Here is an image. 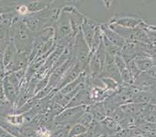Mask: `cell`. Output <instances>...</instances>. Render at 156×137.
I'll return each instance as SVG.
<instances>
[{
  "mask_svg": "<svg viewBox=\"0 0 156 137\" xmlns=\"http://www.w3.org/2000/svg\"><path fill=\"white\" fill-rule=\"evenodd\" d=\"M144 21L141 17L135 15L127 14H116L109 20V24H115L121 28L134 29L143 24Z\"/></svg>",
  "mask_w": 156,
  "mask_h": 137,
  "instance_id": "obj_5",
  "label": "cell"
},
{
  "mask_svg": "<svg viewBox=\"0 0 156 137\" xmlns=\"http://www.w3.org/2000/svg\"><path fill=\"white\" fill-rule=\"evenodd\" d=\"M2 87H3V92L5 98L7 101L10 103V105L12 107L15 106V104L17 100L18 94H19V91L16 88L13 86V84L9 81L8 79V77L5 76L2 80ZM15 111V110H14Z\"/></svg>",
  "mask_w": 156,
  "mask_h": 137,
  "instance_id": "obj_13",
  "label": "cell"
},
{
  "mask_svg": "<svg viewBox=\"0 0 156 137\" xmlns=\"http://www.w3.org/2000/svg\"><path fill=\"white\" fill-rule=\"evenodd\" d=\"M37 137H48V136H46L44 133H43V132H40V133H39V135H38Z\"/></svg>",
  "mask_w": 156,
  "mask_h": 137,
  "instance_id": "obj_32",
  "label": "cell"
},
{
  "mask_svg": "<svg viewBox=\"0 0 156 137\" xmlns=\"http://www.w3.org/2000/svg\"><path fill=\"white\" fill-rule=\"evenodd\" d=\"M103 45H104V47L106 48V51L107 52V54H109V55H112L113 57L121 55L122 48L112 44L104 35L103 37Z\"/></svg>",
  "mask_w": 156,
  "mask_h": 137,
  "instance_id": "obj_21",
  "label": "cell"
},
{
  "mask_svg": "<svg viewBox=\"0 0 156 137\" xmlns=\"http://www.w3.org/2000/svg\"><path fill=\"white\" fill-rule=\"evenodd\" d=\"M52 28L55 31V41L56 46L66 48L73 43L75 36L73 34L70 19L69 13L64 8H62L58 18L54 24Z\"/></svg>",
  "mask_w": 156,
  "mask_h": 137,
  "instance_id": "obj_2",
  "label": "cell"
},
{
  "mask_svg": "<svg viewBox=\"0 0 156 137\" xmlns=\"http://www.w3.org/2000/svg\"><path fill=\"white\" fill-rule=\"evenodd\" d=\"M127 65L129 68V71H130V74H131V76H133L134 80V79H136V78H137V77L141 74V72L140 71L138 67H137V64H136L135 61H134V59L130 60L129 62H127Z\"/></svg>",
  "mask_w": 156,
  "mask_h": 137,
  "instance_id": "obj_26",
  "label": "cell"
},
{
  "mask_svg": "<svg viewBox=\"0 0 156 137\" xmlns=\"http://www.w3.org/2000/svg\"><path fill=\"white\" fill-rule=\"evenodd\" d=\"M154 29L156 30V25H155V26H154Z\"/></svg>",
  "mask_w": 156,
  "mask_h": 137,
  "instance_id": "obj_35",
  "label": "cell"
},
{
  "mask_svg": "<svg viewBox=\"0 0 156 137\" xmlns=\"http://www.w3.org/2000/svg\"><path fill=\"white\" fill-rule=\"evenodd\" d=\"M134 61L141 72H146L154 65L152 58L147 55H137L134 58Z\"/></svg>",
  "mask_w": 156,
  "mask_h": 137,
  "instance_id": "obj_19",
  "label": "cell"
},
{
  "mask_svg": "<svg viewBox=\"0 0 156 137\" xmlns=\"http://www.w3.org/2000/svg\"><path fill=\"white\" fill-rule=\"evenodd\" d=\"M102 1H103V0H102Z\"/></svg>",
  "mask_w": 156,
  "mask_h": 137,
  "instance_id": "obj_36",
  "label": "cell"
},
{
  "mask_svg": "<svg viewBox=\"0 0 156 137\" xmlns=\"http://www.w3.org/2000/svg\"><path fill=\"white\" fill-rule=\"evenodd\" d=\"M138 55L137 41H126L125 45L122 48L121 56L125 62H129L130 60L134 59Z\"/></svg>",
  "mask_w": 156,
  "mask_h": 137,
  "instance_id": "obj_16",
  "label": "cell"
},
{
  "mask_svg": "<svg viewBox=\"0 0 156 137\" xmlns=\"http://www.w3.org/2000/svg\"><path fill=\"white\" fill-rule=\"evenodd\" d=\"M16 53H17V50L16 49L13 44L10 41L7 48H5L3 55H2V62H3L4 67H5V72L9 68L11 64L12 63Z\"/></svg>",
  "mask_w": 156,
  "mask_h": 137,
  "instance_id": "obj_18",
  "label": "cell"
},
{
  "mask_svg": "<svg viewBox=\"0 0 156 137\" xmlns=\"http://www.w3.org/2000/svg\"><path fill=\"white\" fill-rule=\"evenodd\" d=\"M72 50H73V56L76 62L80 63L86 68V71L87 70L88 63L91 55V48L85 40L81 31L76 34L74 38Z\"/></svg>",
  "mask_w": 156,
  "mask_h": 137,
  "instance_id": "obj_3",
  "label": "cell"
},
{
  "mask_svg": "<svg viewBox=\"0 0 156 137\" xmlns=\"http://www.w3.org/2000/svg\"><path fill=\"white\" fill-rule=\"evenodd\" d=\"M75 137H92V135L89 132H86V133L82 134V135H77V136H75Z\"/></svg>",
  "mask_w": 156,
  "mask_h": 137,
  "instance_id": "obj_31",
  "label": "cell"
},
{
  "mask_svg": "<svg viewBox=\"0 0 156 137\" xmlns=\"http://www.w3.org/2000/svg\"><path fill=\"white\" fill-rule=\"evenodd\" d=\"M115 62L119 69L120 76H121L122 80L124 83L126 84H133L134 83V78L130 74L129 68L127 67V62L123 58L121 55H117L114 57Z\"/></svg>",
  "mask_w": 156,
  "mask_h": 137,
  "instance_id": "obj_14",
  "label": "cell"
},
{
  "mask_svg": "<svg viewBox=\"0 0 156 137\" xmlns=\"http://www.w3.org/2000/svg\"><path fill=\"white\" fill-rule=\"evenodd\" d=\"M100 27H101V30L103 33V35L112 44L117 45V46L120 47L121 48L124 47L126 43V40L123 37L120 36V34H117L116 31H113L109 26L108 24H101Z\"/></svg>",
  "mask_w": 156,
  "mask_h": 137,
  "instance_id": "obj_12",
  "label": "cell"
},
{
  "mask_svg": "<svg viewBox=\"0 0 156 137\" xmlns=\"http://www.w3.org/2000/svg\"><path fill=\"white\" fill-rule=\"evenodd\" d=\"M94 117L92 115L91 112H89L88 110H86L84 112V114H83V115L81 116V118H79V122H79L80 124L84 125V126L86 127L88 129V128L90 127V125L93 124V122H94Z\"/></svg>",
  "mask_w": 156,
  "mask_h": 137,
  "instance_id": "obj_24",
  "label": "cell"
},
{
  "mask_svg": "<svg viewBox=\"0 0 156 137\" xmlns=\"http://www.w3.org/2000/svg\"><path fill=\"white\" fill-rule=\"evenodd\" d=\"M87 110V106H77L65 108L55 118V125H73L79 122V118Z\"/></svg>",
  "mask_w": 156,
  "mask_h": 137,
  "instance_id": "obj_4",
  "label": "cell"
},
{
  "mask_svg": "<svg viewBox=\"0 0 156 137\" xmlns=\"http://www.w3.org/2000/svg\"><path fill=\"white\" fill-rule=\"evenodd\" d=\"M100 77H109L114 80L119 85L124 84L119 69L115 62L114 57L107 54Z\"/></svg>",
  "mask_w": 156,
  "mask_h": 137,
  "instance_id": "obj_6",
  "label": "cell"
},
{
  "mask_svg": "<svg viewBox=\"0 0 156 137\" xmlns=\"http://www.w3.org/2000/svg\"><path fill=\"white\" fill-rule=\"evenodd\" d=\"M36 34L25 25L22 18L15 17L10 25V41L18 52L30 55Z\"/></svg>",
  "mask_w": 156,
  "mask_h": 137,
  "instance_id": "obj_1",
  "label": "cell"
},
{
  "mask_svg": "<svg viewBox=\"0 0 156 137\" xmlns=\"http://www.w3.org/2000/svg\"><path fill=\"white\" fill-rule=\"evenodd\" d=\"M40 131L37 130L27 125H23L21 127L20 137H37L40 133Z\"/></svg>",
  "mask_w": 156,
  "mask_h": 137,
  "instance_id": "obj_25",
  "label": "cell"
},
{
  "mask_svg": "<svg viewBox=\"0 0 156 137\" xmlns=\"http://www.w3.org/2000/svg\"><path fill=\"white\" fill-rule=\"evenodd\" d=\"M75 62H76L75 58H74L73 55H72V56H71L66 62H64L62 65L55 68V69L51 72V73L49 83H48V87L51 88L52 90L55 89V88L56 87V86L58 85V83L61 81V80L62 79V77L64 76L65 72L69 70V68H70V67L73 65Z\"/></svg>",
  "mask_w": 156,
  "mask_h": 137,
  "instance_id": "obj_8",
  "label": "cell"
},
{
  "mask_svg": "<svg viewBox=\"0 0 156 137\" xmlns=\"http://www.w3.org/2000/svg\"><path fill=\"white\" fill-rule=\"evenodd\" d=\"M2 22H3V19H2V16L0 15V27H1V25H2Z\"/></svg>",
  "mask_w": 156,
  "mask_h": 137,
  "instance_id": "obj_34",
  "label": "cell"
},
{
  "mask_svg": "<svg viewBox=\"0 0 156 137\" xmlns=\"http://www.w3.org/2000/svg\"><path fill=\"white\" fill-rule=\"evenodd\" d=\"M86 71V68L81 65L80 63L77 62H74L73 65L70 67L69 70L65 72L64 76L62 77V79L61 80L58 84L56 86V87L55 88V91H59L65 87V86L69 84V83L72 82L75 80H76L81 74L84 72Z\"/></svg>",
  "mask_w": 156,
  "mask_h": 137,
  "instance_id": "obj_7",
  "label": "cell"
},
{
  "mask_svg": "<svg viewBox=\"0 0 156 137\" xmlns=\"http://www.w3.org/2000/svg\"><path fill=\"white\" fill-rule=\"evenodd\" d=\"M87 110L89 112H91V114L94 117V119L96 120L97 122H101L108 116L103 101L96 102L93 105H89L87 107Z\"/></svg>",
  "mask_w": 156,
  "mask_h": 137,
  "instance_id": "obj_17",
  "label": "cell"
},
{
  "mask_svg": "<svg viewBox=\"0 0 156 137\" xmlns=\"http://www.w3.org/2000/svg\"><path fill=\"white\" fill-rule=\"evenodd\" d=\"M100 122L103 129V135H108V136L113 135L120 132L122 128L118 122H116L110 116H107Z\"/></svg>",
  "mask_w": 156,
  "mask_h": 137,
  "instance_id": "obj_15",
  "label": "cell"
},
{
  "mask_svg": "<svg viewBox=\"0 0 156 137\" xmlns=\"http://www.w3.org/2000/svg\"><path fill=\"white\" fill-rule=\"evenodd\" d=\"M100 24V23L86 17V18L84 20V22H83V25L81 27V31L83 33V37H84L85 40H86V41L87 42L88 45H89V46L90 47V48H91L92 46V43H93L96 28Z\"/></svg>",
  "mask_w": 156,
  "mask_h": 137,
  "instance_id": "obj_11",
  "label": "cell"
},
{
  "mask_svg": "<svg viewBox=\"0 0 156 137\" xmlns=\"http://www.w3.org/2000/svg\"><path fill=\"white\" fill-rule=\"evenodd\" d=\"M133 137H148V136H147V135H144V134H141V135H135V136H133Z\"/></svg>",
  "mask_w": 156,
  "mask_h": 137,
  "instance_id": "obj_33",
  "label": "cell"
},
{
  "mask_svg": "<svg viewBox=\"0 0 156 137\" xmlns=\"http://www.w3.org/2000/svg\"><path fill=\"white\" fill-rule=\"evenodd\" d=\"M5 98L3 92V87H2V80H0V99H3Z\"/></svg>",
  "mask_w": 156,
  "mask_h": 137,
  "instance_id": "obj_29",
  "label": "cell"
},
{
  "mask_svg": "<svg viewBox=\"0 0 156 137\" xmlns=\"http://www.w3.org/2000/svg\"><path fill=\"white\" fill-rule=\"evenodd\" d=\"M94 101L91 96V92L87 88L84 87L81 89L77 94L73 97L66 108L77 106H89L94 104Z\"/></svg>",
  "mask_w": 156,
  "mask_h": 137,
  "instance_id": "obj_10",
  "label": "cell"
},
{
  "mask_svg": "<svg viewBox=\"0 0 156 137\" xmlns=\"http://www.w3.org/2000/svg\"><path fill=\"white\" fill-rule=\"evenodd\" d=\"M87 132L88 129L86 127H85L84 125L80 124L79 122H77V123L72 125V127L70 128V130H69V136L68 137L77 136V135H80Z\"/></svg>",
  "mask_w": 156,
  "mask_h": 137,
  "instance_id": "obj_22",
  "label": "cell"
},
{
  "mask_svg": "<svg viewBox=\"0 0 156 137\" xmlns=\"http://www.w3.org/2000/svg\"><path fill=\"white\" fill-rule=\"evenodd\" d=\"M146 73L150 77H151L152 79L155 80H156V65H153L151 68H150L147 71H146Z\"/></svg>",
  "mask_w": 156,
  "mask_h": 137,
  "instance_id": "obj_27",
  "label": "cell"
},
{
  "mask_svg": "<svg viewBox=\"0 0 156 137\" xmlns=\"http://www.w3.org/2000/svg\"><path fill=\"white\" fill-rule=\"evenodd\" d=\"M76 1H78V0H76Z\"/></svg>",
  "mask_w": 156,
  "mask_h": 137,
  "instance_id": "obj_37",
  "label": "cell"
},
{
  "mask_svg": "<svg viewBox=\"0 0 156 137\" xmlns=\"http://www.w3.org/2000/svg\"><path fill=\"white\" fill-rule=\"evenodd\" d=\"M5 118L10 123H12V125H17V126H23V125H24V118L23 114L12 113L9 115H7Z\"/></svg>",
  "mask_w": 156,
  "mask_h": 137,
  "instance_id": "obj_23",
  "label": "cell"
},
{
  "mask_svg": "<svg viewBox=\"0 0 156 137\" xmlns=\"http://www.w3.org/2000/svg\"><path fill=\"white\" fill-rule=\"evenodd\" d=\"M113 0H103V2H104V5L106 8H110V5H111V2Z\"/></svg>",
  "mask_w": 156,
  "mask_h": 137,
  "instance_id": "obj_30",
  "label": "cell"
},
{
  "mask_svg": "<svg viewBox=\"0 0 156 137\" xmlns=\"http://www.w3.org/2000/svg\"><path fill=\"white\" fill-rule=\"evenodd\" d=\"M63 8L69 13L71 25H72V31H73V34L74 36L76 37V34L80 32L81 27L84 22L86 16L79 12L77 9L73 6H65Z\"/></svg>",
  "mask_w": 156,
  "mask_h": 137,
  "instance_id": "obj_9",
  "label": "cell"
},
{
  "mask_svg": "<svg viewBox=\"0 0 156 137\" xmlns=\"http://www.w3.org/2000/svg\"><path fill=\"white\" fill-rule=\"evenodd\" d=\"M0 137H17L13 135L12 134L9 133V132H7L5 131V129L2 128V127H0Z\"/></svg>",
  "mask_w": 156,
  "mask_h": 137,
  "instance_id": "obj_28",
  "label": "cell"
},
{
  "mask_svg": "<svg viewBox=\"0 0 156 137\" xmlns=\"http://www.w3.org/2000/svg\"><path fill=\"white\" fill-rule=\"evenodd\" d=\"M0 127H2L3 129L9 132V133L12 134L15 136L20 137V129L22 126L12 125L5 117H0Z\"/></svg>",
  "mask_w": 156,
  "mask_h": 137,
  "instance_id": "obj_20",
  "label": "cell"
}]
</instances>
